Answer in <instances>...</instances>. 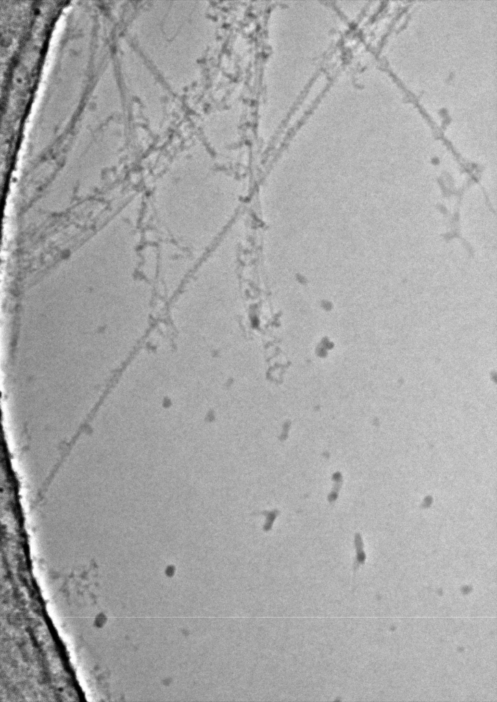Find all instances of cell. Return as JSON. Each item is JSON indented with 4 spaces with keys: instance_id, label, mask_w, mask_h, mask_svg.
Returning <instances> with one entry per match:
<instances>
[{
    "instance_id": "6da1fadb",
    "label": "cell",
    "mask_w": 497,
    "mask_h": 702,
    "mask_svg": "<svg viewBox=\"0 0 497 702\" xmlns=\"http://www.w3.org/2000/svg\"><path fill=\"white\" fill-rule=\"evenodd\" d=\"M226 178L204 158L186 157L168 168L160 188L166 265L190 266L217 237L225 220Z\"/></svg>"
}]
</instances>
